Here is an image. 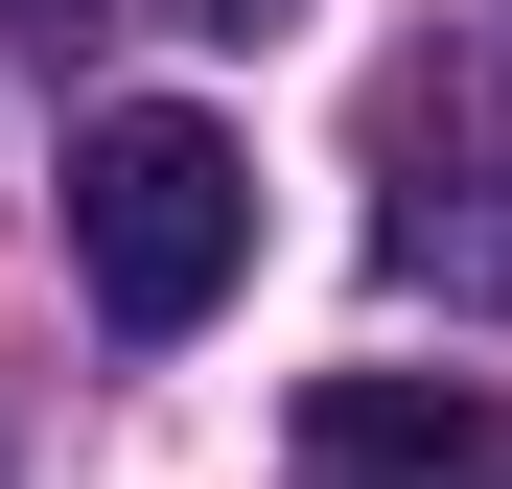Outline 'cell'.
I'll list each match as a JSON object with an SVG mask.
<instances>
[{"instance_id": "6da1fadb", "label": "cell", "mask_w": 512, "mask_h": 489, "mask_svg": "<svg viewBox=\"0 0 512 489\" xmlns=\"http://www.w3.org/2000/svg\"><path fill=\"white\" fill-rule=\"evenodd\" d=\"M233 257H256V163H233L187 94H117L94 140H70V280H94L140 350H163V326H210Z\"/></svg>"}, {"instance_id": "7a4b0ae2", "label": "cell", "mask_w": 512, "mask_h": 489, "mask_svg": "<svg viewBox=\"0 0 512 489\" xmlns=\"http://www.w3.org/2000/svg\"><path fill=\"white\" fill-rule=\"evenodd\" d=\"M396 280L443 303H512V70H419L396 94V210H373Z\"/></svg>"}, {"instance_id": "3957f363", "label": "cell", "mask_w": 512, "mask_h": 489, "mask_svg": "<svg viewBox=\"0 0 512 489\" xmlns=\"http://www.w3.org/2000/svg\"><path fill=\"white\" fill-rule=\"evenodd\" d=\"M326 443H350V466H512L489 396H419V373H350V396H326Z\"/></svg>"}, {"instance_id": "277c9868", "label": "cell", "mask_w": 512, "mask_h": 489, "mask_svg": "<svg viewBox=\"0 0 512 489\" xmlns=\"http://www.w3.org/2000/svg\"><path fill=\"white\" fill-rule=\"evenodd\" d=\"M0 24H47V47H70V24H94V0H0Z\"/></svg>"}, {"instance_id": "5b68a950", "label": "cell", "mask_w": 512, "mask_h": 489, "mask_svg": "<svg viewBox=\"0 0 512 489\" xmlns=\"http://www.w3.org/2000/svg\"><path fill=\"white\" fill-rule=\"evenodd\" d=\"M187 24H280V0H187Z\"/></svg>"}]
</instances>
